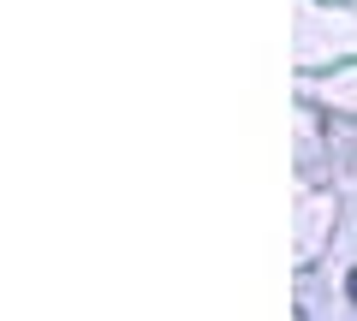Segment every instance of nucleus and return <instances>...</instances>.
<instances>
[{
	"label": "nucleus",
	"mask_w": 357,
	"mask_h": 321,
	"mask_svg": "<svg viewBox=\"0 0 357 321\" xmlns=\"http://www.w3.org/2000/svg\"><path fill=\"white\" fill-rule=\"evenodd\" d=\"M345 292H351V304H357V268H351V280H345Z\"/></svg>",
	"instance_id": "obj_1"
}]
</instances>
